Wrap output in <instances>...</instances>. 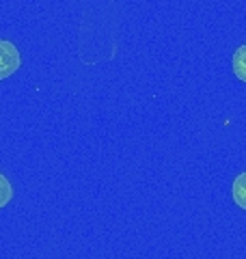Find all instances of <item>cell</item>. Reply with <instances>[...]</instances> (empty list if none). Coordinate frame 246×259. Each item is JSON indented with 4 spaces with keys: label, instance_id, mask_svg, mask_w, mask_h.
<instances>
[{
    "label": "cell",
    "instance_id": "obj_1",
    "mask_svg": "<svg viewBox=\"0 0 246 259\" xmlns=\"http://www.w3.org/2000/svg\"><path fill=\"white\" fill-rule=\"evenodd\" d=\"M22 67V54L9 39H0V80L11 78Z\"/></svg>",
    "mask_w": 246,
    "mask_h": 259
},
{
    "label": "cell",
    "instance_id": "obj_2",
    "mask_svg": "<svg viewBox=\"0 0 246 259\" xmlns=\"http://www.w3.org/2000/svg\"><path fill=\"white\" fill-rule=\"evenodd\" d=\"M231 65H233V74L237 80L246 82V44H242L231 56Z\"/></svg>",
    "mask_w": 246,
    "mask_h": 259
},
{
    "label": "cell",
    "instance_id": "obj_3",
    "mask_svg": "<svg viewBox=\"0 0 246 259\" xmlns=\"http://www.w3.org/2000/svg\"><path fill=\"white\" fill-rule=\"evenodd\" d=\"M231 194H233V201L237 207L246 209V171L240 173L233 180V188H231Z\"/></svg>",
    "mask_w": 246,
    "mask_h": 259
},
{
    "label": "cell",
    "instance_id": "obj_4",
    "mask_svg": "<svg viewBox=\"0 0 246 259\" xmlns=\"http://www.w3.org/2000/svg\"><path fill=\"white\" fill-rule=\"evenodd\" d=\"M11 199H13V186L9 180H7V175L0 173V209L9 205Z\"/></svg>",
    "mask_w": 246,
    "mask_h": 259
}]
</instances>
